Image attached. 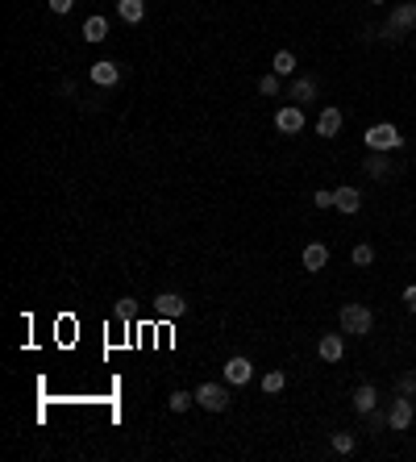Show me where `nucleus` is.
<instances>
[{"label":"nucleus","mask_w":416,"mask_h":462,"mask_svg":"<svg viewBox=\"0 0 416 462\" xmlns=\"http://www.w3.org/2000/svg\"><path fill=\"white\" fill-rule=\"evenodd\" d=\"M400 396H416V375L408 371V375H400Z\"/></svg>","instance_id":"25"},{"label":"nucleus","mask_w":416,"mask_h":462,"mask_svg":"<svg viewBox=\"0 0 416 462\" xmlns=\"http://www.w3.org/2000/svg\"><path fill=\"white\" fill-rule=\"evenodd\" d=\"M271 71H275V76H292V71H296V55H292V50H279L275 63H271Z\"/></svg>","instance_id":"19"},{"label":"nucleus","mask_w":416,"mask_h":462,"mask_svg":"<svg viewBox=\"0 0 416 462\" xmlns=\"http://www.w3.org/2000/svg\"><path fill=\"white\" fill-rule=\"evenodd\" d=\"M375 4H379V0H375Z\"/></svg>","instance_id":"30"},{"label":"nucleus","mask_w":416,"mask_h":462,"mask_svg":"<svg viewBox=\"0 0 416 462\" xmlns=\"http://www.w3.org/2000/svg\"><path fill=\"white\" fill-rule=\"evenodd\" d=\"M117 79H121V67H117V63H108V59H104V63H92V83L113 88Z\"/></svg>","instance_id":"12"},{"label":"nucleus","mask_w":416,"mask_h":462,"mask_svg":"<svg viewBox=\"0 0 416 462\" xmlns=\"http://www.w3.org/2000/svg\"><path fill=\"white\" fill-rule=\"evenodd\" d=\"M413 50H416V42H413Z\"/></svg>","instance_id":"29"},{"label":"nucleus","mask_w":416,"mask_h":462,"mask_svg":"<svg viewBox=\"0 0 416 462\" xmlns=\"http://www.w3.org/2000/svg\"><path fill=\"white\" fill-rule=\"evenodd\" d=\"M46 4H50L55 13H71V4H76V0H46Z\"/></svg>","instance_id":"27"},{"label":"nucleus","mask_w":416,"mask_h":462,"mask_svg":"<svg viewBox=\"0 0 416 462\" xmlns=\"http://www.w3.org/2000/svg\"><path fill=\"white\" fill-rule=\"evenodd\" d=\"M404 304L416 312V284H413V288H404Z\"/></svg>","instance_id":"28"},{"label":"nucleus","mask_w":416,"mask_h":462,"mask_svg":"<svg viewBox=\"0 0 416 462\" xmlns=\"http://www.w3.org/2000/svg\"><path fill=\"white\" fill-rule=\"evenodd\" d=\"M413 416H416L413 396H400V400H392V412H387V425H392V429H408V425H413Z\"/></svg>","instance_id":"6"},{"label":"nucleus","mask_w":416,"mask_h":462,"mask_svg":"<svg viewBox=\"0 0 416 462\" xmlns=\"http://www.w3.org/2000/svg\"><path fill=\"white\" fill-rule=\"evenodd\" d=\"M413 29H416V0H404V4L392 8V17H387V25H383V38L400 42V38L413 34Z\"/></svg>","instance_id":"2"},{"label":"nucleus","mask_w":416,"mask_h":462,"mask_svg":"<svg viewBox=\"0 0 416 462\" xmlns=\"http://www.w3.org/2000/svg\"><path fill=\"white\" fill-rule=\"evenodd\" d=\"M155 312H159L163 321H179V316L187 312V300H183L179 292H159V296H155Z\"/></svg>","instance_id":"5"},{"label":"nucleus","mask_w":416,"mask_h":462,"mask_svg":"<svg viewBox=\"0 0 416 462\" xmlns=\"http://www.w3.org/2000/svg\"><path fill=\"white\" fill-rule=\"evenodd\" d=\"M366 175H371V179H379V183L396 175V167H392L387 150H371V158H366Z\"/></svg>","instance_id":"8"},{"label":"nucleus","mask_w":416,"mask_h":462,"mask_svg":"<svg viewBox=\"0 0 416 462\" xmlns=\"http://www.w3.org/2000/svg\"><path fill=\"white\" fill-rule=\"evenodd\" d=\"M317 354H321V358H325V363H337V358H341V354H345V342H341V337H337V333H325V337H321V342H317Z\"/></svg>","instance_id":"13"},{"label":"nucleus","mask_w":416,"mask_h":462,"mask_svg":"<svg viewBox=\"0 0 416 462\" xmlns=\"http://www.w3.org/2000/svg\"><path fill=\"white\" fill-rule=\"evenodd\" d=\"M117 17H121L125 25H138V21L146 17V4H142V0H117Z\"/></svg>","instance_id":"15"},{"label":"nucleus","mask_w":416,"mask_h":462,"mask_svg":"<svg viewBox=\"0 0 416 462\" xmlns=\"http://www.w3.org/2000/svg\"><path fill=\"white\" fill-rule=\"evenodd\" d=\"M354 446H358L354 433H333V450H337V454H354Z\"/></svg>","instance_id":"23"},{"label":"nucleus","mask_w":416,"mask_h":462,"mask_svg":"<svg viewBox=\"0 0 416 462\" xmlns=\"http://www.w3.org/2000/svg\"><path fill=\"white\" fill-rule=\"evenodd\" d=\"M317 134H325V138H337V134H341V108H325V113L317 117Z\"/></svg>","instance_id":"16"},{"label":"nucleus","mask_w":416,"mask_h":462,"mask_svg":"<svg viewBox=\"0 0 416 462\" xmlns=\"http://www.w3.org/2000/svg\"><path fill=\"white\" fill-rule=\"evenodd\" d=\"M283 384H287V379H283V371H266V375H262V391H271V396H275V391H283Z\"/></svg>","instance_id":"22"},{"label":"nucleus","mask_w":416,"mask_h":462,"mask_svg":"<svg viewBox=\"0 0 416 462\" xmlns=\"http://www.w3.org/2000/svg\"><path fill=\"white\" fill-rule=\"evenodd\" d=\"M350 258H354V267H371V262H375V246H366V241H362V246H354V254H350Z\"/></svg>","instance_id":"21"},{"label":"nucleus","mask_w":416,"mask_h":462,"mask_svg":"<svg viewBox=\"0 0 416 462\" xmlns=\"http://www.w3.org/2000/svg\"><path fill=\"white\" fill-rule=\"evenodd\" d=\"M325 262H329V246L325 241L304 246V271H325Z\"/></svg>","instance_id":"10"},{"label":"nucleus","mask_w":416,"mask_h":462,"mask_svg":"<svg viewBox=\"0 0 416 462\" xmlns=\"http://www.w3.org/2000/svg\"><path fill=\"white\" fill-rule=\"evenodd\" d=\"M166 404H171V412H187V408L196 404V391H171Z\"/></svg>","instance_id":"20"},{"label":"nucleus","mask_w":416,"mask_h":462,"mask_svg":"<svg viewBox=\"0 0 416 462\" xmlns=\"http://www.w3.org/2000/svg\"><path fill=\"white\" fill-rule=\"evenodd\" d=\"M196 404L208 408V412H225V408H229V396H225L221 384H200L196 387Z\"/></svg>","instance_id":"4"},{"label":"nucleus","mask_w":416,"mask_h":462,"mask_svg":"<svg viewBox=\"0 0 416 462\" xmlns=\"http://www.w3.org/2000/svg\"><path fill=\"white\" fill-rule=\"evenodd\" d=\"M366 146H371V150H400V146H404V134L383 121V125H371V130H366Z\"/></svg>","instance_id":"3"},{"label":"nucleus","mask_w":416,"mask_h":462,"mask_svg":"<svg viewBox=\"0 0 416 462\" xmlns=\"http://www.w3.org/2000/svg\"><path fill=\"white\" fill-rule=\"evenodd\" d=\"M375 404H379V391H375V384H358V391H354V408L366 416V412H375Z\"/></svg>","instance_id":"14"},{"label":"nucleus","mask_w":416,"mask_h":462,"mask_svg":"<svg viewBox=\"0 0 416 462\" xmlns=\"http://www.w3.org/2000/svg\"><path fill=\"white\" fill-rule=\"evenodd\" d=\"M313 200H317V209H329V204H333V192H325V188H321Z\"/></svg>","instance_id":"26"},{"label":"nucleus","mask_w":416,"mask_h":462,"mask_svg":"<svg viewBox=\"0 0 416 462\" xmlns=\"http://www.w3.org/2000/svg\"><path fill=\"white\" fill-rule=\"evenodd\" d=\"M292 100H296V104L317 100V79H313V76H300L296 83H292Z\"/></svg>","instance_id":"17"},{"label":"nucleus","mask_w":416,"mask_h":462,"mask_svg":"<svg viewBox=\"0 0 416 462\" xmlns=\"http://www.w3.org/2000/svg\"><path fill=\"white\" fill-rule=\"evenodd\" d=\"M258 92H262V96H275V92H279V76H275V71H266V76L258 79Z\"/></svg>","instance_id":"24"},{"label":"nucleus","mask_w":416,"mask_h":462,"mask_svg":"<svg viewBox=\"0 0 416 462\" xmlns=\"http://www.w3.org/2000/svg\"><path fill=\"white\" fill-rule=\"evenodd\" d=\"M333 209H341V213H358V209H362L358 188H337V192H333Z\"/></svg>","instance_id":"11"},{"label":"nucleus","mask_w":416,"mask_h":462,"mask_svg":"<svg viewBox=\"0 0 416 462\" xmlns=\"http://www.w3.org/2000/svg\"><path fill=\"white\" fill-rule=\"evenodd\" d=\"M250 379H254V363H250V358H242V354H238V358H229V363H225V384L246 387Z\"/></svg>","instance_id":"7"},{"label":"nucleus","mask_w":416,"mask_h":462,"mask_svg":"<svg viewBox=\"0 0 416 462\" xmlns=\"http://www.w3.org/2000/svg\"><path fill=\"white\" fill-rule=\"evenodd\" d=\"M275 125H279V134H300V130H304V113H300L296 104H287V108L275 113Z\"/></svg>","instance_id":"9"},{"label":"nucleus","mask_w":416,"mask_h":462,"mask_svg":"<svg viewBox=\"0 0 416 462\" xmlns=\"http://www.w3.org/2000/svg\"><path fill=\"white\" fill-rule=\"evenodd\" d=\"M337 321H341V333H350V337H366L375 329V312L366 304H345L337 312Z\"/></svg>","instance_id":"1"},{"label":"nucleus","mask_w":416,"mask_h":462,"mask_svg":"<svg viewBox=\"0 0 416 462\" xmlns=\"http://www.w3.org/2000/svg\"><path fill=\"white\" fill-rule=\"evenodd\" d=\"M83 38H87V42H104V38H108V21H104V17H87V21H83Z\"/></svg>","instance_id":"18"}]
</instances>
